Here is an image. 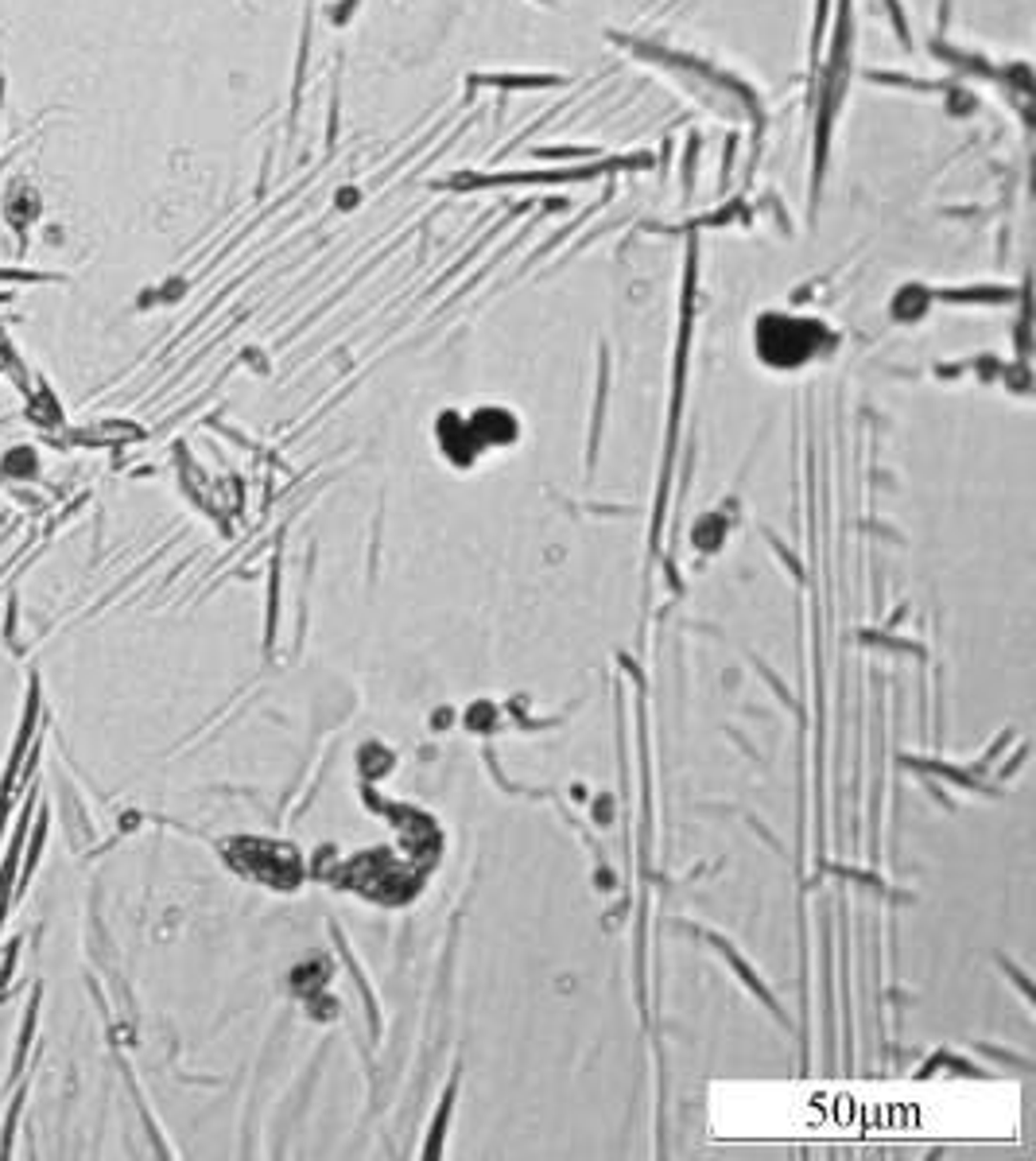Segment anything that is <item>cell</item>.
I'll use <instances>...</instances> for the list:
<instances>
[{
	"mask_svg": "<svg viewBox=\"0 0 1036 1161\" xmlns=\"http://www.w3.org/2000/svg\"><path fill=\"white\" fill-rule=\"evenodd\" d=\"M823 327L811 319H796V315H769L757 327V350L765 353V361L773 366H800L811 353L820 350Z\"/></svg>",
	"mask_w": 1036,
	"mask_h": 1161,
	"instance_id": "cell-1",
	"label": "cell"
},
{
	"mask_svg": "<svg viewBox=\"0 0 1036 1161\" xmlns=\"http://www.w3.org/2000/svg\"><path fill=\"white\" fill-rule=\"evenodd\" d=\"M5 816H9V792H0V828H5Z\"/></svg>",
	"mask_w": 1036,
	"mask_h": 1161,
	"instance_id": "cell-3",
	"label": "cell"
},
{
	"mask_svg": "<svg viewBox=\"0 0 1036 1161\" xmlns=\"http://www.w3.org/2000/svg\"><path fill=\"white\" fill-rule=\"evenodd\" d=\"M35 707H39V695H35V684H32V695H28V711H24L20 735H16V750H12V762H9V785H12V777H16V765H20L24 750H28V739H32V731H35ZM9 785H5V792H9Z\"/></svg>",
	"mask_w": 1036,
	"mask_h": 1161,
	"instance_id": "cell-2",
	"label": "cell"
}]
</instances>
